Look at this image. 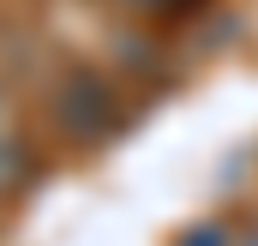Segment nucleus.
<instances>
[{"instance_id": "obj_1", "label": "nucleus", "mask_w": 258, "mask_h": 246, "mask_svg": "<svg viewBox=\"0 0 258 246\" xmlns=\"http://www.w3.org/2000/svg\"><path fill=\"white\" fill-rule=\"evenodd\" d=\"M120 6H132V12H186L198 0H120Z\"/></svg>"}, {"instance_id": "obj_2", "label": "nucleus", "mask_w": 258, "mask_h": 246, "mask_svg": "<svg viewBox=\"0 0 258 246\" xmlns=\"http://www.w3.org/2000/svg\"><path fill=\"white\" fill-rule=\"evenodd\" d=\"M180 246H228V240H222L216 228H192V234H186V240H180Z\"/></svg>"}]
</instances>
